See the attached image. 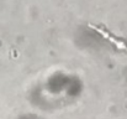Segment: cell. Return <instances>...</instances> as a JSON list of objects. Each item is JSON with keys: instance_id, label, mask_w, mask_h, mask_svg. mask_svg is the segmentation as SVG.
Masks as SVG:
<instances>
[{"instance_id": "obj_1", "label": "cell", "mask_w": 127, "mask_h": 119, "mask_svg": "<svg viewBox=\"0 0 127 119\" xmlns=\"http://www.w3.org/2000/svg\"><path fill=\"white\" fill-rule=\"evenodd\" d=\"M89 27H91V29H94L95 31H97L101 36H104L106 40H109L110 42H112L117 48L127 51V43L125 42V41H122V40H120V39H117V37H115V36H112L110 32L105 31L104 29H101V27H99V26H95V25H90V24H89Z\"/></svg>"}]
</instances>
